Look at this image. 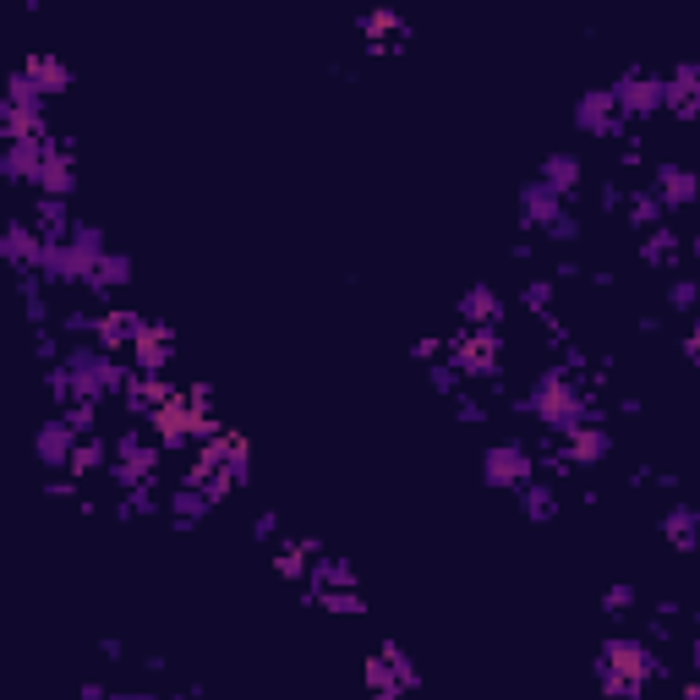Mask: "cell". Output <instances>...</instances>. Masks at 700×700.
<instances>
[{
	"label": "cell",
	"mask_w": 700,
	"mask_h": 700,
	"mask_svg": "<svg viewBox=\"0 0 700 700\" xmlns=\"http://www.w3.org/2000/svg\"><path fill=\"white\" fill-rule=\"evenodd\" d=\"M449 367L476 378V372H498V334L493 329H471L460 345H449Z\"/></svg>",
	"instance_id": "obj_1"
},
{
	"label": "cell",
	"mask_w": 700,
	"mask_h": 700,
	"mask_svg": "<svg viewBox=\"0 0 700 700\" xmlns=\"http://www.w3.org/2000/svg\"><path fill=\"white\" fill-rule=\"evenodd\" d=\"M613 99H618L624 115H651V110H662L668 88H662V77H624V83L613 88Z\"/></svg>",
	"instance_id": "obj_2"
},
{
	"label": "cell",
	"mask_w": 700,
	"mask_h": 700,
	"mask_svg": "<svg viewBox=\"0 0 700 700\" xmlns=\"http://www.w3.org/2000/svg\"><path fill=\"white\" fill-rule=\"evenodd\" d=\"M618 99H613V88H597V93H586L580 99V110H575V121L586 126L591 137H608V132H618Z\"/></svg>",
	"instance_id": "obj_3"
},
{
	"label": "cell",
	"mask_w": 700,
	"mask_h": 700,
	"mask_svg": "<svg viewBox=\"0 0 700 700\" xmlns=\"http://www.w3.org/2000/svg\"><path fill=\"white\" fill-rule=\"evenodd\" d=\"M700 192V181L690 170H679V165H668V170H657V181H651V197H657L662 208H684L690 197Z\"/></svg>",
	"instance_id": "obj_4"
},
{
	"label": "cell",
	"mask_w": 700,
	"mask_h": 700,
	"mask_svg": "<svg viewBox=\"0 0 700 700\" xmlns=\"http://www.w3.org/2000/svg\"><path fill=\"white\" fill-rule=\"evenodd\" d=\"M662 88H668V110H679V115H700V72L695 66H679L673 77H662Z\"/></svg>",
	"instance_id": "obj_5"
},
{
	"label": "cell",
	"mask_w": 700,
	"mask_h": 700,
	"mask_svg": "<svg viewBox=\"0 0 700 700\" xmlns=\"http://www.w3.org/2000/svg\"><path fill=\"white\" fill-rule=\"evenodd\" d=\"M531 476V454L520 449V443H504V449H493L487 454V482H525Z\"/></svg>",
	"instance_id": "obj_6"
},
{
	"label": "cell",
	"mask_w": 700,
	"mask_h": 700,
	"mask_svg": "<svg viewBox=\"0 0 700 700\" xmlns=\"http://www.w3.org/2000/svg\"><path fill=\"white\" fill-rule=\"evenodd\" d=\"M77 443H83V438H77L72 422H50V427L39 433V454H44L50 465H61V460H77Z\"/></svg>",
	"instance_id": "obj_7"
},
{
	"label": "cell",
	"mask_w": 700,
	"mask_h": 700,
	"mask_svg": "<svg viewBox=\"0 0 700 700\" xmlns=\"http://www.w3.org/2000/svg\"><path fill=\"white\" fill-rule=\"evenodd\" d=\"M28 83L39 88V93H61L72 77H66V66L55 61V55H33V61H28Z\"/></svg>",
	"instance_id": "obj_8"
},
{
	"label": "cell",
	"mask_w": 700,
	"mask_h": 700,
	"mask_svg": "<svg viewBox=\"0 0 700 700\" xmlns=\"http://www.w3.org/2000/svg\"><path fill=\"white\" fill-rule=\"evenodd\" d=\"M465 323H471V329H493V323H498V296H493V290H465Z\"/></svg>",
	"instance_id": "obj_9"
},
{
	"label": "cell",
	"mask_w": 700,
	"mask_h": 700,
	"mask_svg": "<svg viewBox=\"0 0 700 700\" xmlns=\"http://www.w3.org/2000/svg\"><path fill=\"white\" fill-rule=\"evenodd\" d=\"M575 181H580V159L553 154V159L542 165V186H553V192H575Z\"/></svg>",
	"instance_id": "obj_10"
},
{
	"label": "cell",
	"mask_w": 700,
	"mask_h": 700,
	"mask_svg": "<svg viewBox=\"0 0 700 700\" xmlns=\"http://www.w3.org/2000/svg\"><path fill=\"white\" fill-rule=\"evenodd\" d=\"M662 531H668V542H679V547H695L700 542V520L690 515V509H673Z\"/></svg>",
	"instance_id": "obj_11"
},
{
	"label": "cell",
	"mask_w": 700,
	"mask_h": 700,
	"mask_svg": "<svg viewBox=\"0 0 700 700\" xmlns=\"http://www.w3.org/2000/svg\"><path fill=\"white\" fill-rule=\"evenodd\" d=\"M126 274H132V263H126V258H115V252H104V263L93 268V279H88V285H93V290H110V285H121Z\"/></svg>",
	"instance_id": "obj_12"
},
{
	"label": "cell",
	"mask_w": 700,
	"mask_h": 700,
	"mask_svg": "<svg viewBox=\"0 0 700 700\" xmlns=\"http://www.w3.org/2000/svg\"><path fill=\"white\" fill-rule=\"evenodd\" d=\"M553 509H558L553 487H542V482H525V515H531V520H547Z\"/></svg>",
	"instance_id": "obj_13"
},
{
	"label": "cell",
	"mask_w": 700,
	"mask_h": 700,
	"mask_svg": "<svg viewBox=\"0 0 700 700\" xmlns=\"http://www.w3.org/2000/svg\"><path fill=\"white\" fill-rule=\"evenodd\" d=\"M673 252H679V241H673V230H657V236L646 241V258H651V263H673Z\"/></svg>",
	"instance_id": "obj_14"
},
{
	"label": "cell",
	"mask_w": 700,
	"mask_h": 700,
	"mask_svg": "<svg viewBox=\"0 0 700 700\" xmlns=\"http://www.w3.org/2000/svg\"><path fill=\"white\" fill-rule=\"evenodd\" d=\"M668 301H673V307H679V312H690L695 301H700V285H695V279H679V285L668 290Z\"/></svg>",
	"instance_id": "obj_15"
},
{
	"label": "cell",
	"mask_w": 700,
	"mask_h": 700,
	"mask_svg": "<svg viewBox=\"0 0 700 700\" xmlns=\"http://www.w3.org/2000/svg\"><path fill=\"white\" fill-rule=\"evenodd\" d=\"M525 301H531V312H547V301H553V285H547V279H531V285H525Z\"/></svg>",
	"instance_id": "obj_16"
},
{
	"label": "cell",
	"mask_w": 700,
	"mask_h": 700,
	"mask_svg": "<svg viewBox=\"0 0 700 700\" xmlns=\"http://www.w3.org/2000/svg\"><path fill=\"white\" fill-rule=\"evenodd\" d=\"M629 602H635V591H629V586H613V591H608V608H613V613L629 608Z\"/></svg>",
	"instance_id": "obj_17"
},
{
	"label": "cell",
	"mask_w": 700,
	"mask_h": 700,
	"mask_svg": "<svg viewBox=\"0 0 700 700\" xmlns=\"http://www.w3.org/2000/svg\"><path fill=\"white\" fill-rule=\"evenodd\" d=\"M690 356H695V361H700V329H695V334H690Z\"/></svg>",
	"instance_id": "obj_18"
},
{
	"label": "cell",
	"mask_w": 700,
	"mask_h": 700,
	"mask_svg": "<svg viewBox=\"0 0 700 700\" xmlns=\"http://www.w3.org/2000/svg\"><path fill=\"white\" fill-rule=\"evenodd\" d=\"M695 258H700V236H695Z\"/></svg>",
	"instance_id": "obj_19"
}]
</instances>
